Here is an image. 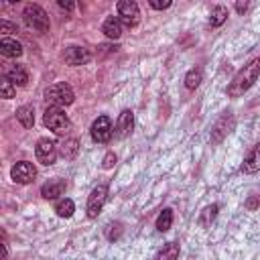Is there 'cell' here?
Listing matches in <instances>:
<instances>
[{"label": "cell", "mask_w": 260, "mask_h": 260, "mask_svg": "<svg viewBox=\"0 0 260 260\" xmlns=\"http://www.w3.org/2000/svg\"><path fill=\"white\" fill-rule=\"evenodd\" d=\"M258 77H260V57H256V59H252L248 65H244L236 75H234V79L230 81V85H228V95L230 98H240L244 91H248L256 81H258Z\"/></svg>", "instance_id": "obj_1"}, {"label": "cell", "mask_w": 260, "mask_h": 260, "mask_svg": "<svg viewBox=\"0 0 260 260\" xmlns=\"http://www.w3.org/2000/svg\"><path fill=\"white\" fill-rule=\"evenodd\" d=\"M73 100H75V93H73L71 85L65 83V81L53 83V85H49V87L45 89V102H47L49 106H53V108L69 106V104H73Z\"/></svg>", "instance_id": "obj_2"}, {"label": "cell", "mask_w": 260, "mask_h": 260, "mask_svg": "<svg viewBox=\"0 0 260 260\" xmlns=\"http://www.w3.org/2000/svg\"><path fill=\"white\" fill-rule=\"evenodd\" d=\"M22 18L37 32H47L49 30V16L39 4H26L24 10H22Z\"/></svg>", "instance_id": "obj_3"}, {"label": "cell", "mask_w": 260, "mask_h": 260, "mask_svg": "<svg viewBox=\"0 0 260 260\" xmlns=\"http://www.w3.org/2000/svg\"><path fill=\"white\" fill-rule=\"evenodd\" d=\"M43 122H45V126H47L49 130H53L55 134H65V132L69 130V126H71V120L67 118V114H65L61 108H53V106H49V108L45 110Z\"/></svg>", "instance_id": "obj_4"}, {"label": "cell", "mask_w": 260, "mask_h": 260, "mask_svg": "<svg viewBox=\"0 0 260 260\" xmlns=\"http://www.w3.org/2000/svg\"><path fill=\"white\" fill-rule=\"evenodd\" d=\"M57 152H59V148H57L55 140H51V138H41V140L37 142V146H35V156H37V160H39L41 165H45V167H51V165L55 162Z\"/></svg>", "instance_id": "obj_5"}, {"label": "cell", "mask_w": 260, "mask_h": 260, "mask_svg": "<svg viewBox=\"0 0 260 260\" xmlns=\"http://www.w3.org/2000/svg\"><path fill=\"white\" fill-rule=\"evenodd\" d=\"M106 199H108V187H106V185L93 187V191H91L89 197H87V207H85L87 217H91V219L98 217L100 211H102L104 205H106Z\"/></svg>", "instance_id": "obj_6"}, {"label": "cell", "mask_w": 260, "mask_h": 260, "mask_svg": "<svg viewBox=\"0 0 260 260\" xmlns=\"http://www.w3.org/2000/svg\"><path fill=\"white\" fill-rule=\"evenodd\" d=\"M118 18H120L122 24H126L130 28L136 26L140 22V8H138V4L132 2V0L118 2Z\"/></svg>", "instance_id": "obj_7"}, {"label": "cell", "mask_w": 260, "mask_h": 260, "mask_svg": "<svg viewBox=\"0 0 260 260\" xmlns=\"http://www.w3.org/2000/svg\"><path fill=\"white\" fill-rule=\"evenodd\" d=\"M10 177H12V181L18 183V185H28V183H32L35 177H37V169H35V165L28 162V160H18V162L10 169Z\"/></svg>", "instance_id": "obj_8"}, {"label": "cell", "mask_w": 260, "mask_h": 260, "mask_svg": "<svg viewBox=\"0 0 260 260\" xmlns=\"http://www.w3.org/2000/svg\"><path fill=\"white\" fill-rule=\"evenodd\" d=\"M112 132H114V128H112V122H110L108 116H100V118L93 120V124H91V138H93V142H102V144L108 142L112 138Z\"/></svg>", "instance_id": "obj_9"}, {"label": "cell", "mask_w": 260, "mask_h": 260, "mask_svg": "<svg viewBox=\"0 0 260 260\" xmlns=\"http://www.w3.org/2000/svg\"><path fill=\"white\" fill-rule=\"evenodd\" d=\"M91 59V53L85 49V47H77V45H71L63 51V61L71 67H77V65H85L87 61Z\"/></svg>", "instance_id": "obj_10"}, {"label": "cell", "mask_w": 260, "mask_h": 260, "mask_svg": "<svg viewBox=\"0 0 260 260\" xmlns=\"http://www.w3.org/2000/svg\"><path fill=\"white\" fill-rule=\"evenodd\" d=\"M234 126H236L234 116H232L230 112H225V114L215 122V126L211 128V142H221L223 136H228V134L234 130Z\"/></svg>", "instance_id": "obj_11"}, {"label": "cell", "mask_w": 260, "mask_h": 260, "mask_svg": "<svg viewBox=\"0 0 260 260\" xmlns=\"http://www.w3.org/2000/svg\"><path fill=\"white\" fill-rule=\"evenodd\" d=\"M4 77L12 83V85H18V87H24L26 81H28V71L24 65H12L4 71Z\"/></svg>", "instance_id": "obj_12"}, {"label": "cell", "mask_w": 260, "mask_h": 260, "mask_svg": "<svg viewBox=\"0 0 260 260\" xmlns=\"http://www.w3.org/2000/svg\"><path fill=\"white\" fill-rule=\"evenodd\" d=\"M134 128V114L130 110H122L120 116H118V122H116V134L118 138H126Z\"/></svg>", "instance_id": "obj_13"}, {"label": "cell", "mask_w": 260, "mask_h": 260, "mask_svg": "<svg viewBox=\"0 0 260 260\" xmlns=\"http://www.w3.org/2000/svg\"><path fill=\"white\" fill-rule=\"evenodd\" d=\"M63 191H65V181L59 179V177L49 179V181L41 187V195H43L45 199H57L59 195H63Z\"/></svg>", "instance_id": "obj_14"}, {"label": "cell", "mask_w": 260, "mask_h": 260, "mask_svg": "<svg viewBox=\"0 0 260 260\" xmlns=\"http://www.w3.org/2000/svg\"><path fill=\"white\" fill-rule=\"evenodd\" d=\"M256 171H260V142L248 152V156H246L244 162H242V173L252 175V173H256Z\"/></svg>", "instance_id": "obj_15"}, {"label": "cell", "mask_w": 260, "mask_h": 260, "mask_svg": "<svg viewBox=\"0 0 260 260\" xmlns=\"http://www.w3.org/2000/svg\"><path fill=\"white\" fill-rule=\"evenodd\" d=\"M0 53H2L4 57H12V59H16V57L22 55V45H20L16 39L2 37V41H0Z\"/></svg>", "instance_id": "obj_16"}, {"label": "cell", "mask_w": 260, "mask_h": 260, "mask_svg": "<svg viewBox=\"0 0 260 260\" xmlns=\"http://www.w3.org/2000/svg\"><path fill=\"white\" fill-rule=\"evenodd\" d=\"M102 30L110 39H120V35H122V22H120V18L118 16H108L104 20V24H102Z\"/></svg>", "instance_id": "obj_17"}, {"label": "cell", "mask_w": 260, "mask_h": 260, "mask_svg": "<svg viewBox=\"0 0 260 260\" xmlns=\"http://www.w3.org/2000/svg\"><path fill=\"white\" fill-rule=\"evenodd\" d=\"M77 152H79V142H77V138H65V140H61V144H59V154H61L63 158L71 160V158L77 156Z\"/></svg>", "instance_id": "obj_18"}, {"label": "cell", "mask_w": 260, "mask_h": 260, "mask_svg": "<svg viewBox=\"0 0 260 260\" xmlns=\"http://www.w3.org/2000/svg\"><path fill=\"white\" fill-rule=\"evenodd\" d=\"M16 120L24 128H32L35 126V110H32V106H20L16 110Z\"/></svg>", "instance_id": "obj_19"}, {"label": "cell", "mask_w": 260, "mask_h": 260, "mask_svg": "<svg viewBox=\"0 0 260 260\" xmlns=\"http://www.w3.org/2000/svg\"><path fill=\"white\" fill-rule=\"evenodd\" d=\"M177 258H179V244H177V242L165 244V246L156 252V256H154V260H177Z\"/></svg>", "instance_id": "obj_20"}, {"label": "cell", "mask_w": 260, "mask_h": 260, "mask_svg": "<svg viewBox=\"0 0 260 260\" xmlns=\"http://www.w3.org/2000/svg\"><path fill=\"white\" fill-rule=\"evenodd\" d=\"M225 20H228V8L221 6V4L213 6L211 8V14H209V24L211 26H221Z\"/></svg>", "instance_id": "obj_21"}, {"label": "cell", "mask_w": 260, "mask_h": 260, "mask_svg": "<svg viewBox=\"0 0 260 260\" xmlns=\"http://www.w3.org/2000/svg\"><path fill=\"white\" fill-rule=\"evenodd\" d=\"M201 79H203L201 67H193V69H189L187 75H185V87H187V89H197L199 83H201Z\"/></svg>", "instance_id": "obj_22"}, {"label": "cell", "mask_w": 260, "mask_h": 260, "mask_svg": "<svg viewBox=\"0 0 260 260\" xmlns=\"http://www.w3.org/2000/svg\"><path fill=\"white\" fill-rule=\"evenodd\" d=\"M55 211H57L59 217H71L73 211H75V203H73L71 199L63 197V199H59V201L55 203Z\"/></svg>", "instance_id": "obj_23"}, {"label": "cell", "mask_w": 260, "mask_h": 260, "mask_svg": "<svg viewBox=\"0 0 260 260\" xmlns=\"http://www.w3.org/2000/svg\"><path fill=\"white\" fill-rule=\"evenodd\" d=\"M217 203H211V205H207L203 211H201V215H199V223L203 225V228H209L211 225V221L215 219V215H217Z\"/></svg>", "instance_id": "obj_24"}, {"label": "cell", "mask_w": 260, "mask_h": 260, "mask_svg": "<svg viewBox=\"0 0 260 260\" xmlns=\"http://www.w3.org/2000/svg\"><path fill=\"white\" fill-rule=\"evenodd\" d=\"M173 225V209H162L160 213H158V217H156V230L158 232H167L169 228Z\"/></svg>", "instance_id": "obj_25"}, {"label": "cell", "mask_w": 260, "mask_h": 260, "mask_svg": "<svg viewBox=\"0 0 260 260\" xmlns=\"http://www.w3.org/2000/svg\"><path fill=\"white\" fill-rule=\"evenodd\" d=\"M0 89H2V98H6V100H10V98H14V85L4 77L2 81H0Z\"/></svg>", "instance_id": "obj_26"}, {"label": "cell", "mask_w": 260, "mask_h": 260, "mask_svg": "<svg viewBox=\"0 0 260 260\" xmlns=\"http://www.w3.org/2000/svg\"><path fill=\"white\" fill-rule=\"evenodd\" d=\"M120 234H122V225H120V223H116V230H112V223L108 225V232H106L108 240H118V238H120Z\"/></svg>", "instance_id": "obj_27"}, {"label": "cell", "mask_w": 260, "mask_h": 260, "mask_svg": "<svg viewBox=\"0 0 260 260\" xmlns=\"http://www.w3.org/2000/svg\"><path fill=\"white\" fill-rule=\"evenodd\" d=\"M116 165V154L114 152H106V156H104V160H102V167L104 169H112Z\"/></svg>", "instance_id": "obj_28"}, {"label": "cell", "mask_w": 260, "mask_h": 260, "mask_svg": "<svg viewBox=\"0 0 260 260\" xmlns=\"http://www.w3.org/2000/svg\"><path fill=\"white\" fill-rule=\"evenodd\" d=\"M0 32H2V35H8V32H16V26H14V24H10L8 20H2V22H0Z\"/></svg>", "instance_id": "obj_29"}, {"label": "cell", "mask_w": 260, "mask_h": 260, "mask_svg": "<svg viewBox=\"0 0 260 260\" xmlns=\"http://www.w3.org/2000/svg\"><path fill=\"white\" fill-rule=\"evenodd\" d=\"M148 4H150V8H154V10H165V8H169V6H171V2H169V0H165V2H156V0H150Z\"/></svg>", "instance_id": "obj_30"}, {"label": "cell", "mask_w": 260, "mask_h": 260, "mask_svg": "<svg viewBox=\"0 0 260 260\" xmlns=\"http://www.w3.org/2000/svg\"><path fill=\"white\" fill-rule=\"evenodd\" d=\"M258 205H260V195H252V197L246 201V207H248V209H256Z\"/></svg>", "instance_id": "obj_31"}, {"label": "cell", "mask_w": 260, "mask_h": 260, "mask_svg": "<svg viewBox=\"0 0 260 260\" xmlns=\"http://www.w3.org/2000/svg\"><path fill=\"white\" fill-rule=\"evenodd\" d=\"M59 8H63V10H73L75 6H73L71 2H63V0H59Z\"/></svg>", "instance_id": "obj_32"}, {"label": "cell", "mask_w": 260, "mask_h": 260, "mask_svg": "<svg viewBox=\"0 0 260 260\" xmlns=\"http://www.w3.org/2000/svg\"><path fill=\"white\" fill-rule=\"evenodd\" d=\"M246 8H248V2H244V4L238 2V4H236V10H238V12H246Z\"/></svg>", "instance_id": "obj_33"}]
</instances>
